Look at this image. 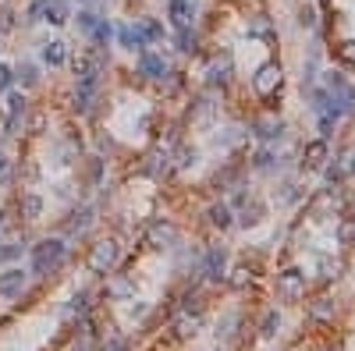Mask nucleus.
<instances>
[{
  "label": "nucleus",
  "instance_id": "35",
  "mask_svg": "<svg viewBox=\"0 0 355 351\" xmlns=\"http://www.w3.org/2000/svg\"><path fill=\"white\" fill-rule=\"evenodd\" d=\"M14 256H22V245H0V263L14 259Z\"/></svg>",
  "mask_w": 355,
  "mask_h": 351
},
{
  "label": "nucleus",
  "instance_id": "29",
  "mask_svg": "<svg viewBox=\"0 0 355 351\" xmlns=\"http://www.w3.org/2000/svg\"><path fill=\"white\" fill-rule=\"evenodd\" d=\"M299 25H302V29H312V25H317V11H312L309 4L299 8Z\"/></svg>",
  "mask_w": 355,
  "mask_h": 351
},
{
  "label": "nucleus",
  "instance_id": "2",
  "mask_svg": "<svg viewBox=\"0 0 355 351\" xmlns=\"http://www.w3.org/2000/svg\"><path fill=\"white\" fill-rule=\"evenodd\" d=\"M117 256H121V249H117V241H100L96 249H93V256H89V270L93 274H111L114 270V263H117Z\"/></svg>",
  "mask_w": 355,
  "mask_h": 351
},
{
  "label": "nucleus",
  "instance_id": "19",
  "mask_svg": "<svg viewBox=\"0 0 355 351\" xmlns=\"http://www.w3.org/2000/svg\"><path fill=\"white\" fill-rule=\"evenodd\" d=\"M89 223H93V210H89V206H82V210L75 213V220L68 223V231H71V234H86Z\"/></svg>",
  "mask_w": 355,
  "mask_h": 351
},
{
  "label": "nucleus",
  "instance_id": "27",
  "mask_svg": "<svg viewBox=\"0 0 355 351\" xmlns=\"http://www.w3.org/2000/svg\"><path fill=\"white\" fill-rule=\"evenodd\" d=\"M277 330H281V316H277V313H266V319H263V330H260V334H263V337H274Z\"/></svg>",
  "mask_w": 355,
  "mask_h": 351
},
{
  "label": "nucleus",
  "instance_id": "38",
  "mask_svg": "<svg viewBox=\"0 0 355 351\" xmlns=\"http://www.w3.org/2000/svg\"><path fill=\"white\" fill-rule=\"evenodd\" d=\"M238 138H242L238 132H227V135H217V146H235Z\"/></svg>",
  "mask_w": 355,
  "mask_h": 351
},
{
  "label": "nucleus",
  "instance_id": "36",
  "mask_svg": "<svg viewBox=\"0 0 355 351\" xmlns=\"http://www.w3.org/2000/svg\"><path fill=\"white\" fill-rule=\"evenodd\" d=\"M338 238H341L345 245H348V241H355V223H352V220H345V223H341V231H338Z\"/></svg>",
  "mask_w": 355,
  "mask_h": 351
},
{
  "label": "nucleus",
  "instance_id": "14",
  "mask_svg": "<svg viewBox=\"0 0 355 351\" xmlns=\"http://www.w3.org/2000/svg\"><path fill=\"white\" fill-rule=\"evenodd\" d=\"M65 57H68V47L60 43V39H54V43H43V64L60 68V64H65Z\"/></svg>",
  "mask_w": 355,
  "mask_h": 351
},
{
  "label": "nucleus",
  "instance_id": "30",
  "mask_svg": "<svg viewBox=\"0 0 355 351\" xmlns=\"http://www.w3.org/2000/svg\"><path fill=\"white\" fill-rule=\"evenodd\" d=\"M338 53H341V60H345L348 68H355V39H348V43H341V47H338Z\"/></svg>",
  "mask_w": 355,
  "mask_h": 351
},
{
  "label": "nucleus",
  "instance_id": "33",
  "mask_svg": "<svg viewBox=\"0 0 355 351\" xmlns=\"http://www.w3.org/2000/svg\"><path fill=\"white\" fill-rule=\"evenodd\" d=\"M11 25H14V14H11L8 8H0V36L11 32Z\"/></svg>",
  "mask_w": 355,
  "mask_h": 351
},
{
  "label": "nucleus",
  "instance_id": "41",
  "mask_svg": "<svg viewBox=\"0 0 355 351\" xmlns=\"http://www.w3.org/2000/svg\"><path fill=\"white\" fill-rule=\"evenodd\" d=\"M8 167V160H4V153H0V171H4Z\"/></svg>",
  "mask_w": 355,
  "mask_h": 351
},
{
  "label": "nucleus",
  "instance_id": "13",
  "mask_svg": "<svg viewBox=\"0 0 355 351\" xmlns=\"http://www.w3.org/2000/svg\"><path fill=\"white\" fill-rule=\"evenodd\" d=\"M25 121V96L8 99V135H18V125Z\"/></svg>",
  "mask_w": 355,
  "mask_h": 351
},
{
  "label": "nucleus",
  "instance_id": "39",
  "mask_svg": "<svg viewBox=\"0 0 355 351\" xmlns=\"http://www.w3.org/2000/svg\"><path fill=\"white\" fill-rule=\"evenodd\" d=\"M181 167H189V163H196V149H181Z\"/></svg>",
  "mask_w": 355,
  "mask_h": 351
},
{
  "label": "nucleus",
  "instance_id": "21",
  "mask_svg": "<svg viewBox=\"0 0 355 351\" xmlns=\"http://www.w3.org/2000/svg\"><path fill=\"white\" fill-rule=\"evenodd\" d=\"M181 36H178V50L181 53H196V47H199V36L192 32V29H178Z\"/></svg>",
  "mask_w": 355,
  "mask_h": 351
},
{
  "label": "nucleus",
  "instance_id": "3",
  "mask_svg": "<svg viewBox=\"0 0 355 351\" xmlns=\"http://www.w3.org/2000/svg\"><path fill=\"white\" fill-rule=\"evenodd\" d=\"M306 295V274L302 270H284L277 277V298L281 302H299Z\"/></svg>",
  "mask_w": 355,
  "mask_h": 351
},
{
  "label": "nucleus",
  "instance_id": "18",
  "mask_svg": "<svg viewBox=\"0 0 355 351\" xmlns=\"http://www.w3.org/2000/svg\"><path fill=\"white\" fill-rule=\"evenodd\" d=\"M352 174H355V149H345L341 163L330 171V181H341V178H352Z\"/></svg>",
  "mask_w": 355,
  "mask_h": 351
},
{
  "label": "nucleus",
  "instance_id": "8",
  "mask_svg": "<svg viewBox=\"0 0 355 351\" xmlns=\"http://www.w3.org/2000/svg\"><path fill=\"white\" fill-rule=\"evenodd\" d=\"M224 266H227V252L220 249V245H214V249L206 252V259H203V274L210 280H224Z\"/></svg>",
  "mask_w": 355,
  "mask_h": 351
},
{
  "label": "nucleus",
  "instance_id": "28",
  "mask_svg": "<svg viewBox=\"0 0 355 351\" xmlns=\"http://www.w3.org/2000/svg\"><path fill=\"white\" fill-rule=\"evenodd\" d=\"M309 313H312V316H317V319H327V316L334 313V302H330V298H320L317 305H312V308H309Z\"/></svg>",
  "mask_w": 355,
  "mask_h": 351
},
{
  "label": "nucleus",
  "instance_id": "23",
  "mask_svg": "<svg viewBox=\"0 0 355 351\" xmlns=\"http://www.w3.org/2000/svg\"><path fill=\"white\" fill-rule=\"evenodd\" d=\"M22 213H25L29 220H36L39 213H43V199H39V195H25V199H22Z\"/></svg>",
  "mask_w": 355,
  "mask_h": 351
},
{
  "label": "nucleus",
  "instance_id": "40",
  "mask_svg": "<svg viewBox=\"0 0 355 351\" xmlns=\"http://www.w3.org/2000/svg\"><path fill=\"white\" fill-rule=\"evenodd\" d=\"M107 351H128V344H124V341H111Z\"/></svg>",
  "mask_w": 355,
  "mask_h": 351
},
{
  "label": "nucleus",
  "instance_id": "9",
  "mask_svg": "<svg viewBox=\"0 0 355 351\" xmlns=\"http://www.w3.org/2000/svg\"><path fill=\"white\" fill-rule=\"evenodd\" d=\"M68 14H71V8H68V0H43V22H50V25H65L68 22Z\"/></svg>",
  "mask_w": 355,
  "mask_h": 351
},
{
  "label": "nucleus",
  "instance_id": "26",
  "mask_svg": "<svg viewBox=\"0 0 355 351\" xmlns=\"http://www.w3.org/2000/svg\"><path fill=\"white\" fill-rule=\"evenodd\" d=\"M96 18H100L96 11H89V8H82V11H78V29H82V32L89 36V32H93V25H96Z\"/></svg>",
  "mask_w": 355,
  "mask_h": 351
},
{
  "label": "nucleus",
  "instance_id": "7",
  "mask_svg": "<svg viewBox=\"0 0 355 351\" xmlns=\"http://www.w3.org/2000/svg\"><path fill=\"white\" fill-rule=\"evenodd\" d=\"M139 75H146V78H167V60L160 53L142 50L139 53Z\"/></svg>",
  "mask_w": 355,
  "mask_h": 351
},
{
  "label": "nucleus",
  "instance_id": "16",
  "mask_svg": "<svg viewBox=\"0 0 355 351\" xmlns=\"http://www.w3.org/2000/svg\"><path fill=\"white\" fill-rule=\"evenodd\" d=\"M327 160V138H317L306 146V167H323Z\"/></svg>",
  "mask_w": 355,
  "mask_h": 351
},
{
  "label": "nucleus",
  "instance_id": "37",
  "mask_svg": "<svg viewBox=\"0 0 355 351\" xmlns=\"http://www.w3.org/2000/svg\"><path fill=\"white\" fill-rule=\"evenodd\" d=\"M245 284H249V270H235V277H231V287H238V291H242Z\"/></svg>",
  "mask_w": 355,
  "mask_h": 351
},
{
  "label": "nucleus",
  "instance_id": "4",
  "mask_svg": "<svg viewBox=\"0 0 355 351\" xmlns=\"http://www.w3.org/2000/svg\"><path fill=\"white\" fill-rule=\"evenodd\" d=\"M167 18L174 29H192L196 22V0H167Z\"/></svg>",
  "mask_w": 355,
  "mask_h": 351
},
{
  "label": "nucleus",
  "instance_id": "10",
  "mask_svg": "<svg viewBox=\"0 0 355 351\" xmlns=\"http://www.w3.org/2000/svg\"><path fill=\"white\" fill-rule=\"evenodd\" d=\"M206 82H210V86H227V82H231V53L214 60L210 71H206Z\"/></svg>",
  "mask_w": 355,
  "mask_h": 351
},
{
  "label": "nucleus",
  "instance_id": "25",
  "mask_svg": "<svg viewBox=\"0 0 355 351\" xmlns=\"http://www.w3.org/2000/svg\"><path fill=\"white\" fill-rule=\"evenodd\" d=\"M210 220L224 231V227H231V210H227V206H214V210H210Z\"/></svg>",
  "mask_w": 355,
  "mask_h": 351
},
{
  "label": "nucleus",
  "instance_id": "17",
  "mask_svg": "<svg viewBox=\"0 0 355 351\" xmlns=\"http://www.w3.org/2000/svg\"><path fill=\"white\" fill-rule=\"evenodd\" d=\"M139 32H142V39H146V43H160V39H163V25L157 22V18H139Z\"/></svg>",
  "mask_w": 355,
  "mask_h": 351
},
{
  "label": "nucleus",
  "instance_id": "1",
  "mask_svg": "<svg viewBox=\"0 0 355 351\" xmlns=\"http://www.w3.org/2000/svg\"><path fill=\"white\" fill-rule=\"evenodd\" d=\"M68 256V245L60 241V238H47V241H39L36 249H32V274L39 277H50L60 263H65Z\"/></svg>",
  "mask_w": 355,
  "mask_h": 351
},
{
  "label": "nucleus",
  "instance_id": "34",
  "mask_svg": "<svg viewBox=\"0 0 355 351\" xmlns=\"http://www.w3.org/2000/svg\"><path fill=\"white\" fill-rule=\"evenodd\" d=\"M11 82H14L11 68H8V64H0V93H8V89H11Z\"/></svg>",
  "mask_w": 355,
  "mask_h": 351
},
{
  "label": "nucleus",
  "instance_id": "32",
  "mask_svg": "<svg viewBox=\"0 0 355 351\" xmlns=\"http://www.w3.org/2000/svg\"><path fill=\"white\" fill-rule=\"evenodd\" d=\"M338 270H341V263H330V259H320V277H338Z\"/></svg>",
  "mask_w": 355,
  "mask_h": 351
},
{
  "label": "nucleus",
  "instance_id": "12",
  "mask_svg": "<svg viewBox=\"0 0 355 351\" xmlns=\"http://www.w3.org/2000/svg\"><path fill=\"white\" fill-rule=\"evenodd\" d=\"M153 245L157 249H174L178 245V227L174 223H153Z\"/></svg>",
  "mask_w": 355,
  "mask_h": 351
},
{
  "label": "nucleus",
  "instance_id": "15",
  "mask_svg": "<svg viewBox=\"0 0 355 351\" xmlns=\"http://www.w3.org/2000/svg\"><path fill=\"white\" fill-rule=\"evenodd\" d=\"M89 36H93V43H96V47L107 50V47H111V39H114V25L107 22V18H96V25H93V32H89Z\"/></svg>",
  "mask_w": 355,
  "mask_h": 351
},
{
  "label": "nucleus",
  "instance_id": "24",
  "mask_svg": "<svg viewBox=\"0 0 355 351\" xmlns=\"http://www.w3.org/2000/svg\"><path fill=\"white\" fill-rule=\"evenodd\" d=\"M263 213H266V210H263V202H253V210H249V206H245V213H242V223H245V227H256V223L263 220Z\"/></svg>",
  "mask_w": 355,
  "mask_h": 351
},
{
  "label": "nucleus",
  "instance_id": "31",
  "mask_svg": "<svg viewBox=\"0 0 355 351\" xmlns=\"http://www.w3.org/2000/svg\"><path fill=\"white\" fill-rule=\"evenodd\" d=\"M111 295H114V298H128V295H132V284H128V280H114V284H111Z\"/></svg>",
  "mask_w": 355,
  "mask_h": 351
},
{
  "label": "nucleus",
  "instance_id": "20",
  "mask_svg": "<svg viewBox=\"0 0 355 351\" xmlns=\"http://www.w3.org/2000/svg\"><path fill=\"white\" fill-rule=\"evenodd\" d=\"M249 36H260V39H270V36H274V22H270L266 14L253 18V22H249Z\"/></svg>",
  "mask_w": 355,
  "mask_h": 351
},
{
  "label": "nucleus",
  "instance_id": "22",
  "mask_svg": "<svg viewBox=\"0 0 355 351\" xmlns=\"http://www.w3.org/2000/svg\"><path fill=\"white\" fill-rule=\"evenodd\" d=\"M18 82H22L25 89H32L36 82H39V68H36V64H29V60H25V64L18 68Z\"/></svg>",
  "mask_w": 355,
  "mask_h": 351
},
{
  "label": "nucleus",
  "instance_id": "11",
  "mask_svg": "<svg viewBox=\"0 0 355 351\" xmlns=\"http://www.w3.org/2000/svg\"><path fill=\"white\" fill-rule=\"evenodd\" d=\"M117 43H121L124 50H132V53H135V50L142 53L146 47H150V43H146V39H142L139 25H121V29H117Z\"/></svg>",
  "mask_w": 355,
  "mask_h": 351
},
{
  "label": "nucleus",
  "instance_id": "5",
  "mask_svg": "<svg viewBox=\"0 0 355 351\" xmlns=\"http://www.w3.org/2000/svg\"><path fill=\"white\" fill-rule=\"evenodd\" d=\"M253 86H256L260 96H270L274 89H281V64H263L260 75L253 78Z\"/></svg>",
  "mask_w": 355,
  "mask_h": 351
},
{
  "label": "nucleus",
  "instance_id": "6",
  "mask_svg": "<svg viewBox=\"0 0 355 351\" xmlns=\"http://www.w3.org/2000/svg\"><path fill=\"white\" fill-rule=\"evenodd\" d=\"M22 287H25V270L11 266V270L0 274V298H14V295H22Z\"/></svg>",
  "mask_w": 355,
  "mask_h": 351
}]
</instances>
